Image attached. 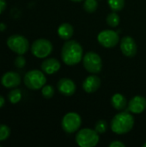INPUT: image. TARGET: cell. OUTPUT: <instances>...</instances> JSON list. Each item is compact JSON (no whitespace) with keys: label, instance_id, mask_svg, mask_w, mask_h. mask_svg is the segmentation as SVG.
<instances>
[{"label":"cell","instance_id":"7","mask_svg":"<svg viewBox=\"0 0 146 147\" xmlns=\"http://www.w3.org/2000/svg\"><path fill=\"white\" fill-rule=\"evenodd\" d=\"M52 51V44L46 39H38L34 40L31 47V53L39 59L48 57Z\"/></svg>","mask_w":146,"mask_h":147},{"label":"cell","instance_id":"24","mask_svg":"<svg viewBox=\"0 0 146 147\" xmlns=\"http://www.w3.org/2000/svg\"><path fill=\"white\" fill-rule=\"evenodd\" d=\"M108 129V124L104 120H100L98 121L96 125H95V130L99 134H103L106 133Z\"/></svg>","mask_w":146,"mask_h":147},{"label":"cell","instance_id":"17","mask_svg":"<svg viewBox=\"0 0 146 147\" xmlns=\"http://www.w3.org/2000/svg\"><path fill=\"white\" fill-rule=\"evenodd\" d=\"M111 104L115 109L123 110L124 109H126L127 102H126V97L122 94L116 93L111 98Z\"/></svg>","mask_w":146,"mask_h":147},{"label":"cell","instance_id":"3","mask_svg":"<svg viewBox=\"0 0 146 147\" xmlns=\"http://www.w3.org/2000/svg\"><path fill=\"white\" fill-rule=\"evenodd\" d=\"M99 134L94 129H81L76 135V143L80 147H94L99 143Z\"/></svg>","mask_w":146,"mask_h":147},{"label":"cell","instance_id":"32","mask_svg":"<svg viewBox=\"0 0 146 147\" xmlns=\"http://www.w3.org/2000/svg\"><path fill=\"white\" fill-rule=\"evenodd\" d=\"M0 147H1V145H0Z\"/></svg>","mask_w":146,"mask_h":147},{"label":"cell","instance_id":"6","mask_svg":"<svg viewBox=\"0 0 146 147\" xmlns=\"http://www.w3.org/2000/svg\"><path fill=\"white\" fill-rule=\"evenodd\" d=\"M8 47L18 55H23L29 49V42L28 39L20 34L10 35L7 39Z\"/></svg>","mask_w":146,"mask_h":147},{"label":"cell","instance_id":"23","mask_svg":"<svg viewBox=\"0 0 146 147\" xmlns=\"http://www.w3.org/2000/svg\"><path fill=\"white\" fill-rule=\"evenodd\" d=\"M10 135V129L7 125L0 124V142L6 140Z\"/></svg>","mask_w":146,"mask_h":147},{"label":"cell","instance_id":"27","mask_svg":"<svg viewBox=\"0 0 146 147\" xmlns=\"http://www.w3.org/2000/svg\"><path fill=\"white\" fill-rule=\"evenodd\" d=\"M6 8V1L5 0H0V14L3 12V10Z\"/></svg>","mask_w":146,"mask_h":147},{"label":"cell","instance_id":"15","mask_svg":"<svg viewBox=\"0 0 146 147\" xmlns=\"http://www.w3.org/2000/svg\"><path fill=\"white\" fill-rule=\"evenodd\" d=\"M61 67V65L59 61L54 58H48L46 59L42 63H41V70L43 72L52 75L59 71Z\"/></svg>","mask_w":146,"mask_h":147},{"label":"cell","instance_id":"16","mask_svg":"<svg viewBox=\"0 0 146 147\" xmlns=\"http://www.w3.org/2000/svg\"><path fill=\"white\" fill-rule=\"evenodd\" d=\"M73 33H74V29H73V27L68 23V22H65V23H62L59 28H58V34L59 36L63 39V40H70L72 35H73Z\"/></svg>","mask_w":146,"mask_h":147},{"label":"cell","instance_id":"4","mask_svg":"<svg viewBox=\"0 0 146 147\" xmlns=\"http://www.w3.org/2000/svg\"><path fill=\"white\" fill-rule=\"evenodd\" d=\"M24 84L30 90H37L42 89L46 83L45 74L39 70H31L28 71L23 78Z\"/></svg>","mask_w":146,"mask_h":147},{"label":"cell","instance_id":"20","mask_svg":"<svg viewBox=\"0 0 146 147\" xmlns=\"http://www.w3.org/2000/svg\"><path fill=\"white\" fill-rule=\"evenodd\" d=\"M108 5L113 11H120L125 7V0H108Z\"/></svg>","mask_w":146,"mask_h":147},{"label":"cell","instance_id":"26","mask_svg":"<svg viewBox=\"0 0 146 147\" xmlns=\"http://www.w3.org/2000/svg\"><path fill=\"white\" fill-rule=\"evenodd\" d=\"M109 146L110 147H125L126 145L120 141H118V140H114L113 142H111L109 144Z\"/></svg>","mask_w":146,"mask_h":147},{"label":"cell","instance_id":"18","mask_svg":"<svg viewBox=\"0 0 146 147\" xmlns=\"http://www.w3.org/2000/svg\"><path fill=\"white\" fill-rule=\"evenodd\" d=\"M106 21L108 26H110L111 28H115L120 23V16L115 11H114L108 15Z\"/></svg>","mask_w":146,"mask_h":147},{"label":"cell","instance_id":"1","mask_svg":"<svg viewBox=\"0 0 146 147\" xmlns=\"http://www.w3.org/2000/svg\"><path fill=\"white\" fill-rule=\"evenodd\" d=\"M83 47L76 40H68L62 47L61 59L67 65L73 66L78 64L83 60Z\"/></svg>","mask_w":146,"mask_h":147},{"label":"cell","instance_id":"14","mask_svg":"<svg viewBox=\"0 0 146 147\" xmlns=\"http://www.w3.org/2000/svg\"><path fill=\"white\" fill-rule=\"evenodd\" d=\"M101 84L102 82H101L100 78L93 74V75L87 77L84 79L83 83V89L86 93H89V94L94 93L100 88Z\"/></svg>","mask_w":146,"mask_h":147},{"label":"cell","instance_id":"28","mask_svg":"<svg viewBox=\"0 0 146 147\" xmlns=\"http://www.w3.org/2000/svg\"><path fill=\"white\" fill-rule=\"evenodd\" d=\"M4 103H5V100H4V98L0 95V109L4 105Z\"/></svg>","mask_w":146,"mask_h":147},{"label":"cell","instance_id":"22","mask_svg":"<svg viewBox=\"0 0 146 147\" xmlns=\"http://www.w3.org/2000/svg\"><path fill=\"white\" fill-rule=\"evenodd\" d=\"M42 96L46 99H50L54 95V89L52 85H44L41 90Z\"/></svg>","mask_w":146,"mask_h":147},{"label":"cell","instance_id":"9","mask_svg":"<svg viewBox=\"0 0 146 147\" xmlns=\"http://www.w3.org/2000/svg\"><path fill=\"white\" fill-rule=\"evenodd\" d=\"M97 40L99 44H101V46L106 48H112L118 44L120 37L117 32L110 29H106L101 31L98 34Z\"/></svg>","mask_w":146,"mask_h":147},{"label":"cell","instance_id":"5","mask_svg":"<svg viewBox=\"0 0 146 147\" xmlns=\"http://www.w3.org/2000/svg\"><path fill=\"white\" fill-rule=\"evenodd\" d=\"M83 65L85 70L92 74H97L102 69V58L95 52H88L85 53L83 57Z\"/></svg>","mask_w":146,"mask_h":147},{"label":"cell","instance_id":"13","mask_svg":"<svg viewBox=\"0 0 146 147\" xmlns=\"http://www.w3.org/2000/svg\"><path fill=\"white\" fill-rule=\"evenodd\" d=\"M128 110L133 114H141L146 109V99L142 96L133 97L128 102Z\"/></svg>","mask_w":146,"mask_h":147},{"label":"cell","instance_id":"10","mask_svg":"<svg viewBox=\"0 0 146 147\" xmlns=\"http://www.w3.org/2000/svg\"><path fill=\"white\" fill-rule=\"evenodd\" d=\"M120 50L126 57H134L138 52V47L134 39L128 35L123 37L120 40Z\"/></svg>","mask_w":146,"mask_h":147},{"label":"cell","instance_id":"30","mask_svg":"<svg viewBox=\"0 0 146 147\" xmlns=\"http://www.w3.org/2000/svg\"><path fill=\"white\" fill-rule=\"evenodd\" d=\"M71 1H72V2H82L83 0H71Z\"/></svg>","mask_w":146,"mask_h":147},{"label":"cell","instance_id":"8","mask_svg":"<svg viewBox=\"0 0 146 147\" xmlns=\"http://www.w3.org/2000/svg\"><path fill=\"white\" fill-rule=\"evenodd\" d=\"M82 125L81 116L75 112H70L65 115L62 119L61 126L63 130L67 134H73L77 132Z\"/></svg>","mask_w":146,"mask_h":147},{"label":"cell","instance_id":"2","mask_svg":"<svg viewBox=\"0 0 146 147\" xmlns=\"http://www.w3.org/2000/svg\"><path fill=\"white\" fill-rule=\"evenodd\" d=\"M111 130L119 135L129 133L134 126L133 116L127 113L122 112L116 115L111 121Z\"/></svg>","mask_w":146,"mask_h":147},{"label":"cell","instance_id":"19","mask_svg":"<svg viewBox=\"0 0 146 147\" xmlns=\"http://www.w3.org/2000/svg\"><path fill=\"white\" fill-rule=\"evenodd\" d=\"M22 91L18 89H15V90H12L9 95H8V99L9 101V102L13 103V104H15L17 102H19L22 99Z\"/></svg>","mask_w":146,"mask_h":147},{"label":"cell","instance_id":"31","mask_svg":"<svg viewBox=\"0 0 146 147\" xmlns=\"http://www.w3.org/2000/svg\"><path fill=\"white\" fill-rule=\"evenodd\" d=\"M143 146L146 147V142H145V144H144V145H143Z\"/></svg>","mask_w":146,"mask_h":147},{"label":"cell","instance_id":"12","mask_svg":"<svg viewBox=\"0 0 146 147\" xmlns=\"http://www.w3.org/2000/svg\"><path fill=\"white\" fill-rule=\"evenodd\" d=\"M1 84L7 89L16 88L21 84V77L15 71H7L2 76Z\"/></svg>","mask_w":146,"mask_h":147},{"label":"cell","instance_id":"11","mask_svg":"<svg viewBox=\"0 0 146 147\" xmlns=\"http://www.w3.org/2000/svg\"><path fill=\"white\" fill-rule=\"evenodd\" d=\"M57 89L60 94L65 96H71L76 92L77 86L71 79L68 78H64L58 82Z\"/></svg>","mask_w":146,"mask_h":147},{"label":"cell","instance_id":"29","mask_svg":"<svg viewBox=\"0 0 146 147\" xmlns=\"http://www.w3.org/2000/svg\"><path fill=\"white\" fill-rule=\"evenodd\" d=\"M6 28V25L4 23H0V31H3Z\"/></svg>","mask_w":146,"mask_h":147},{"label":"cell","instance_id":"21","mask_svg":"<svg viewBox=\"0 0 146 147\" xmlns=\"http://www.w3.org/2000/svg\"><path fill=\"white\" fill-rule=\"evenodd\" d=\"M98 3L96 0H85L83 3V9L88 13H93L97 9Z\"/></svg>","mask_w":146,"mask_h":147},{"label":"cell","instance_id":"25","mask_svg":"<svg viewBox=\"0 0 146 147\" xmlns=\"http://www.w3.org/2000/svg\"><path fill=\"white\" fill-rule=\"evenodd\" d=\"M14 64H15V66L16 68H19V69L23 68L25 66V65H26V59L22 55H18L15 58Z\"/></svg>","mask_w":146,"mask_h":147}]
</instances>
